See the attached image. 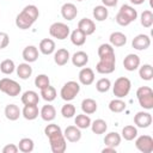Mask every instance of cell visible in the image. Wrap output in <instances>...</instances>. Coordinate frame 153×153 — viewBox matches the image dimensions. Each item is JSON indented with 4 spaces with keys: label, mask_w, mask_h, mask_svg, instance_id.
Wrapping results in <instances>:
<instances>
[{
    "label": "cell",
    "mask_w": 153,
    "mask_h": 153,
    "mask_svg": "<svg viewBox=\"0 0 153 153\" xmlns=\"http://www.w3.org/2000/svg\"><path fill=\"white\" fill-rule=\"evenodd\" d=\"M99 62L96 66V71L100 74H110L116 68V56L115 50L111 44L104 43L98 48Z\"/></svg>",
    "instance_id": "cell-1"
},
{
    "label": "cell",
    "mask_w": 153,
    "mask_h": 153,
    "mask_svg": "<svg viewBox=\"0 0 153 153\" xmlns=\"http://www.w3.org/2000/svg\"><path fill=\"white\" fill-rule=\"evenodd\" d=\"M38 16H39V11L37 8V6L27 5L16 17V25H17V27H19L22 30L30 29L32 26V24L37 20Z\"/></svg>",
    "instance_id": "cell-2"
},
{
    "label": "cell",
    "mask_w": 153,
    "mask_h": 153,
    "mask_svg": "<svg viewBox=\"0 0 153 153\" xmlns=\"http://www.w3.org/2000/svg\"><path fill=\"white\" fill-rule=\"evenodd\" d=\"M136 97L141 108L146 110L153 109V90L149 86H141L136 90Z\"/></svg>",
    "instance_id": "cell-3"
},
{
    "label": "cell",
    "mask_w": 153,
    "mask_h": 153,
    "mask_svg": "<svg viewBox=\"0 0 153 153\" xmlns=\"http://www.w3.org/2000/svg\"><path fill=\"white\" fill-rule=\"evenodd\" d=\"M131 88V82L126 76H120L115 80V84L112 86V92L116 98H124L128 96Z\"/></svg>",
    "instance_id": "cell-4"
},
{
    "label": "cell",
    "mask_w": 153,
    "mask_h": 153,
    "mask_svg": "<svg viewBox=\"0 0 153 153\" xmlns=\"http://www.w3.org/2000/svg\"><path fill=\"white\" fill-rule=\"evenodd\" d=\"M0 91L10 97H16L22 92V86L13 79L2 78L0 80Z\"/></svg>",
    "instance_id": "cell-5"
},
{
    "label": "cell",
    "mask_w": 153,
    "mask_h": 153,
    "mask_svg": "<svg viewBox=\"0 0 153 153\" xmlns=\"http://www.w3.org/2000/svg\"><path fill=\"white\" fill-rule=\"evenodd\" d=\"M79 92H80V85H79V82L71 80V81H67L62 86V88L60 91V96H61V98L63 100L71 102V100H73L78 96Z\"/></svg>",
    "instance_id": "cell-6"
},
{
    "label": "cell",
    "mask_w": 153,
    "mask_h": 153,
    "mask_svg": "<svg viewBox=\"0 0 153 153\" xmlns=\"http://www.w3.org/2000/svg\"><path fill=\"white\" fill-rule=\"evenodd\" d=\"M49 139V143H50V148L53 153H63L67 148V142L66 139L63 136L62 131L55 133L50 136H48Z\"/></svg>",
    "instance_id": "cell-7"
},
{
    "label": "cell",
    "mask_w": 153,
    "mask_h": 153,
    "mask_svg": "<svg viewBox=\"0 0 153 153\" xmlns=\"http://www.w3.org/2000/svg\"><path fill=\"white\" fill-rule=\"evenodd\" d=\"M69 32H71L69 26L61 22H55L49 27L50 36L54 38H57V39H66L69 36Z\"/></svg>",
    "instance_id": "cell-8"
},
{
    "label": "cell",
    "mask_w": 153,
    "mask_h": 153,
    "mask_svg": "<svg viewBox=\"0 0 153 153\" xmlns=\"http://www.w3.org/2000/svg\"><path fill=\"white\" fill-rule=\"evenodd\" d=\"M135 147L142 153L153 152V137L149 135H141L135 140Z\"/></svg>",
    "instance_id": "cell-9"
},
{
    "label": "cell",
    "mask_w": 153,
    "mask_h": 153,
    "mask_svg": "<svg viewBox=\"0 0 153 153\" xmlns=\"http://www.w3.org/2000/svg\"><path fill=\"white\" fill-rule=\"evenodd\" d=\"M134 123L139 128H148L152 124V115L147 111H139L134 116Z\"/></svg>",
    "instance_id": "cell-10"
},
{
    "label": "cell",
    "mask_w": 153,
    "mask_h": 153,
    "mask_svg": "<svg viewBox=\"0 0 153 153\" xmlns=\"http://www.w3.org/2000/svg\"><path fill=\"white\" fill-rule=\"evenodd\" d=\"M131 45L136 50H146L151 45V38H149L148 35L140 33V35H137V36H135L133 38Z\"/></svg>",
    "instance_id": "cell-11"
},
{
    "label": "cell",
    "mask_w": 153,
    "mask_h": 153,
    "mask_svg": "<svg viewBox=\"0 0 153 153\" xmlns=\"http://www.w3.org/2000/svg\"><path fill=\"white\" fill-rule=\"evenodd\" d=\"M63 136H65L66 141L78 142L81 139V131L76 126H68L63 131Z\"/></svg>",
    "instance_id": "cell-12"
},
{
    "label": "cell",
    "mask_w": 153,
    "mask_h": 153,
    "mask_svg": "<svg viewBox=\"0 0 153 153\" xmlns=\"http://www.w3.org/2000/svg\"><path fill=\"white\" fill-rule=\"evenodd\" d=\"M78 29L81 32H84L86 36H90L96 31V24L90 18H82L78 23Z\"/></svg>",
    "instance_id": "cell-13"
},
{
    "label": "cell",
    "mask_w": 153,
    "mask_h": 153,
    "mask_svg": "<svg viewBox=\"0 0 153 153\" xmlns=\"http://www.w3.org/2000/svg\"><path fill=\"white\" fill-rule=\"evenodd\" d=\"M123 66L127 71L134 72L140 67V57L136 54H128L123 60Z\"/></svg>",
    "instance_id": "cell-14"
},
{
    "label": "cell",
    "mask_w": 153,
    "mask_h": 153,
    "mask_svg": "<svg viewBox=\"0 0 153 153\" xmlns=\"http://www.w3.org/2000/svg\"><path fill=\"white\" fill-rule=\"evenodd\" d=\"M78 14V8L72 2H66L61 7V16L67 20H73Z\"/></svg>",
    "instance_id": "cell-15"
},
{
    "label": "cell",
    "mask_w": 153,
    "mask_h": 153,
    "mask_svg": "<svg viewBox=\"0 0 153 153\" xmlns=\"http://www.w3.org/2000/svg\"><path fill=\"white\" fill-rule=\"evenodd\" d=\"M79 81L80 84L88 86L94 81V72L93 69L88 68V67H84L81 68V71L79 72Z\"/></svg>",
    "instance_id": "cell-16"
},
{
    "label": "cell",
    "mask_w": 153,
    "mask_h": 153,
    "mask_svg": "<svg viewBox=\"0 0 153 153\" xmlns=\"http://www.w3.org/2000/svg\"><path fill=\"white\" fill-rule=\"evenodd\" d=\"M71 59L69 51L65 48H60L54 53V61L57 66H65Z\"/></svg>",
    "instance_id": "cell-17"
},
{
    "label": "cell",
    "mask_w": 153,
    "mask_h": 153,
    "mask_svg": "<svg viewBox=\"0 0 153 153\" xmlns=\"http://www.w3.org/2000/svg\"><path fill=\"white\" fill-rule=\"evenodd\" d=\"M22 55H23V59L25 60V62H27V63L35 62L38 59V49L35 45H27L24 48Z\"/></svg>",
    "instance_id": "cell-18"
},
{
    "label": "cell",
    "mask_w": 153,
    "mask_h": 153,
    "mask_svg": "<svg viewBox=\"0 0 153 153\" xmlns=\"http://www.w3.org/2000/svg\"><path fill=\"white\" fill-rule=\"evenodd\" d=\"M22 115L24 116L25 120H29V121H32V120H36L39 115V111H38V106L37 104H30V105H24L23 110H22Z\"/></svg>",
    "instance_id": "cell-19"
},
{
    "label": "cell",
    "mask_w": 153,
    "mask_h": 153,
    "mask_svg": "<svg viewBox=\"0 0 153 153\" xmlns=\"http://www.w3.org/2000/svg\"><path fill=\"white\" fill-rule=\"evenodd\" d=\"M22 115V111L16 104H7L5 108V116L10 121H17Z\"/></svg>",
    "instance_id": "cell-20"
},
{
    "label": "cell",
    "mask_w": 153,
    "mask_h": 153,
    "mask_svg": "<svg viewBox=\"0 0 153 153\" xmlns=\"http://www.w3.org/2000/svg\"><path fill=\"white\" fill-rule=\"evenodd\" d=\"M38 49L44 55H50L55 51V42L51 38H44L39 42Z\"/></svg>",
    "instance_id": "cell-21"
},
{
    "label": "cell",
    "mask_w": 153,
    "mask_h": 153,
    "mask_svg": "<svg viewBox=\"0 0 153 153\" xmlns=\"http://www.w3.org/2000/svg\"><path fill=\"white\" fill-rule=\"evenodd\" d=\"M71 60H72V63L75 67H84L88 62V55L85 51L79 50V51H76V53L73 54V56L71 57Z\"/></svg>",
    "instance_id": "cell-22"
},
{
    "label": "cell",
    "mask_w": 153,
    "mask_h": 153,
    "mask_svg": "<svg viewBox=\"0 0 153 153\" xmlns=\"http://www.w3.org/2000/svg\"><path fill=\"white\" fill-rule=\"evenodd\" d=\"M22 103L24 105H30V104H38L39 102V96L37 92L32 91V90H29V91H25L23 94H22V98H20Z\"/></svg>",
    "instance_id": "cell-23"
},
{
    "label": "cell",
    "mask_w": 153,
    "mask_h": 153,
    "mask_svg": "<svg viewBox=\"0 0 153 153\" xmlns=\"http://www.w3.org/2000/svg\"><path fill=\"white\" fill-rule=\"evenodd\" d=\"M109 41H110V44L112 47H123L127 43V36L123 32L115 31L110 35Z\"/></svg>",
    "instance_id": "cell-24"
},
{
    "label": "cell",
    "mask_w": 153,
    "mask_h": 153,
    "mask_svg": "<svg viewBox=\"0 0 153 153\" xmlns=\"http://www.w3.org/2000/svg\"><path fill=\"white\" fill-rule=\"evenodd\" d=\"M39 115L42 117L43 121H47V122H50L53 121L55 117H56V110L53 105L50 104H47V105H43L41 111H39Z\"/></svg>",
    "instance_id": "cell-25"
},
{
    "label": "cell",
    "mask_w": 153,
    "mask_h": 153,
    "mask_svg": "<svg viewBox=\"0 0 153 153\" xmlns=\"http://www.w3.org/2000/svg\"><path fill=\"white\" fill-rule=\"evenodd\" d=\"M16 71H17V75L23 79V80H26L31 76L32 74V67L30 66V63L27 62H24V63H19V66L16 67Z\"/></svg>",
    "instance_id": "cell-26"
},
{
    "label": "cell",
    "mask_w": 153,
    "mask_h": 153,
    "mask_svg": "<svg viewBox=\"0 0 153 153\" xmlns=\"http://www.w3.org/2000/svg\"><path fill=\"white\" fill-rule=\"evenodd\" d=\"M97 102L92 98H85L82 102H81V110L84 114L86 115H92L97 111Z\"/></svg>",
    "instance_id": "cell-27"
},
{
    "label": "cell",
    "mask_w": 153,
    "mask_h": 153,
    "mask_svg": "<svg viewBox=\"0 0 153 153\" xmlns=\"http://www.w3.org/2000/svg\"><path fill=\"white\" fill-rule=\"evenodd\" d=\"M121 140H122V137H121V135H120L118 133H116V131H110V133H108V134L105 135V137H104V143H105V146L116 148V147L121 143Z\"/></svg>",
    "instance_id": "cell-28"
},
{
    "label": "cell",
    "mask_w": 153,
    "mask_h": 153,
    "mask_svg": "<svg viewBox=\"0 0 153 153\" xmlns=\"http://www.w3.org/2000/svg\"><path fill=\"white\" fill-rule=\"evenodd\" d=\"M91 129L92 131L96 134V135H100V134H104L108 129V124L102 118H98V120H94L93 122H91Z\"/></svg>",
    "instance_id": "cell-29"
},
{
    "label": "cell",
    "mask_w": 153,
    "mask_h": 153,
    "mask_svg": "<svg viewBox=\"0 0 153 153\" xmlns=\"http://www.w3.org/2000/svg\"><path fill=\"white\" fill-rule=\"evenodd\" d=\"M71 41H72V43H73L74 45L81 47V45H84L85 42H86V35H85L84 32H81L79 29H75V30H73L72 33H71Z\"/></svg>",
    "instance_id": "cell-30"
},
{
    "label": "cell",
    "mask_w": 153,
    "mask_h": 153,
    "mask_svg": "<svg viewBox=\"0 0 153 153\" xmlns=\"http://www.w3.org/2000/svg\"><path fill=\"white\" fill-rule=\"evenodd\" d=\"M92 14H93V18H94L96 20L103 22V20H105V19L108 18L109 11H108V8H106L104 5H98V6H96V7L93 8Z\"/></svg>",
    "instance_id": "cell-31"
},
{
    "label": "cell",
    "mask_w": 153,
    "mask_h": 153,
    "mask_svg": "<svg viewBox=\"0 0 153 153\" xmlns=\"http://www.w3.org/2000/svg\"><path fill=\"white\" fill-rule=\"evenodd\" d=\"M91 118L88 117V115L86 114H80L76 115V117L74 118V123L79 129H87L91 126Z\"/></svg>",
    "instance_id": "cell-32"
},
{
    "label": "cell",
    "mask_w": 153,
    "mask_h": 153,
    "mask_svg": "<svg viewBox=\"0 0 153 153\" xmlns=\"http://www.w3.org/2000/svg\"><path fill=\"white\" fill-rule=\"evenodd\" d=\"M118 12L122 13L124 17H127L130 22H134L137 18V11L130 5H122Z\"/></svg>",
    "instance_id": "cell-33"
},
{
    "label": "cell",
    "mask_w": 153,
    "mask_h": 153,
    "mask_svg": "<svg viewBox=\"0 0 153 153\" xmlns=\"http://www.w3.org/2000/svg\"><path fill=\"white\" fill-rule=\"evenodd\" d=\"M33 147H35L33 140L30 139V137H23V139H20V141L18 143V148L23 153H30V152H32L33 151Z\"/></svg>",
    "instance_id": "cell-34"
},
{
    "label": "cell",
    "mask_w": 153,
    "mask_h": 153,
    "mask_svg": "<svg viewBox=\"0 0 153 153\" xmlns=\"http://www.w3.org/2000/svg\"><path fill=\"white\" fill-rule=\"evenodd\" d=\"M137 136V128L135 126H126L122 129V137L127 141H131Z\"/></svg>",
    "instance_id": "cell-35"
},
{
    "label": "cell",
    "mask_w": 153,
    "mask_h": 153,
    "mask_svg": "<svg viewBox=\"0 0 153 153\" xmlns=\"http://www.w3.org/2000/svg\"><path fill=\"white\" fill-rule=\"evenodd\" d=\"M41 96H42V98L45 100V102H53L55 98H56V96H57V93H56V90H55V87H53V86H50V85H48L47 87H44V88H42L41 90Z\"/></svg>",
    "instance_id": "cell-36"
},
{
    "label": "cell",
    "mask_w": 153,
    "mask_h": 153,
    "mask_svg": "<svg viewBox=\"0 0 153 153\" xmlns=\"http://www.w3.org/2000/svg\"><path fill=\"white\" fill-rule=\"evenodd\" d=\"M139 75L142 80H146V81L152 80V78H153V67L148 63L142 65L139 69Z\"/></svg>",
    "instance_id": "cell-37"
},
{
    "label": "cell",
    "mask_w": 153,
    "mask_h": 153,
    "mask_svg": "<svg viewBox=\"0 0 153 153\" xmlns=\"http://www.w3.org/2000/svg\"><path fill=\"white\" fill-rule=\"evenodd\" d=\"M126 102L122 100V98H116V99H112L110 103H109V109L110 111L112 112H122L123 110H126Z\"/></svg>",
    "instance_id": "cell-38"
},
{
    "label": "cell",
    "mask_w": 153,
    "mask_h": 153,
    "mask_svg": "<svg viewBox=\"0 0 153 153\" xmlns=\"http://www.w3.org/2000/svg\"><path fill=\"white\" fill-rule=\"evenodd\" d=\"M140 23L143 27H151L153 25V13L149 10H145L140 16Z\"/></svg>",
    "instance_id": "cell-39"
},
{
    "label": "cell",
    "mask_w": 153,
    "mask_h": 153,
    "mask_svg": "<svg viewBox=\"0 0 153 153\" xmlns=\"http://www.w3.org/2000/svg\"><path fill=\"white\" fill-rule=\"evenodd\" d=\"M14 69H16V65H14L13 60H11V59H6L0 63V71L6 75L12 74L14 72Z\"/></svg>",
    "instance_id": "cell-40"
},
{
    "label": "cell",
    "mask_w": 153,
    "mask_h": 153,
    "mask_svg": "<svg viewBox=\"0 0 153 153\" xmlns=\"http://www.w3.org/2000/svg\"><path fill=\"white\" fill-rule=\"evenodd\" d=\"M110 87H111V81L108 78H102L96 82V90L100 93L108 92L110 90Z\"/></svg>",
    "instance_id": "cell-41"
},
{
    "label": "cell",
    "mask_w": 153,
    "mask_h": 153,
    "mask_svg": "<svg viewBox=\"0 0 153 153\" xmlns=\"http://www.w3.org/2000/svg\"><path fill=\"white\" fill-rule=\"evenodd\" d=\"M48 85H50V80H49V76L48 75H45V74H38L35 78V86L38 87L39 90L47 87Z\"/></svg>",
    "instance_id": "cell-42"
},
{
    "label": "cell",
    "mask_w": 153,
    "mask_h": 153,
    "mask_svg": "<svg viewBox=\"0 0 153 153\" xmlns=\"http://www.w3.org/2000/svg\"><path fill=\"white\" fill-rule=\"evenodd\" d=\"M61 115L65 118H72L75 115V106L71 103H66L62 108H61Z\"/></svg>",
    "instance_id": "cell-43"
},
{
    "label": "cell",
    "mask_w": 153,
    "mask_h": 153,
    "mask_svg": "<svg viewBox=\"0 0 153 153\" xmlns=\"http://www.w3.org/2000/svg\"><path fill=\"white\" fill-rule=\"evenodd\" d=\"M59 131H62V130H61V128H60L57 124H55V123H50V124H48V126L44 128V134H45L47 137L50 136V135H53V134H55V133H59Z\"/></svg>",
    "instance_id": "cell-44"
},
{
    "label": "cell",
    "mask_w": 153,
    "mask_h": 153,
    "mask_svg": "<svg viewBox=\"0 0 153 153\" xmlns=\"http://www.w3.org/2000/svg\"><path fill=\"white\" fill-rule=\"evenodd\" d=\"M115 20H116V23H117L118 25H121V26H128V25L131 23L127 17H124V16H123L122 13H120V12L116 14Z\"/></svg>",
    "instance_id": "cell-45"
},
{
    "label": "cell",
    "mask_w": 153,
    "mask_h": 153,
    "mask_svg": "<svg viewBox=\"0 0 153 153\" xmlns=\"http://www.w3.org/2000/svg\"><path fill=\"white\" fill-rule=\"evenodd\" d=\"M10 43V36L6 32H0V49H4Z\"/></svg>",
    "instance_id": "cell-46"
},
{
    "label": "cell",
    "mask_w": 153,
    "mask_h": 153,
    "mask_svg": "<svg viewBox=\"0 0 153 153\" xmlns=\"http://www.w3.org/2000/svg\"><path fill=\"white\" fill-rule=\"evenodd\" d=\"M18 151H19V148L14 143H8L2 148V153H17Z\"/></svg>",
    "instance_id": "cell-47"
},
{
    "label": "cell",
    "mask_w": 153,
    "mask_h": 153,
    "mask_svg": "<svg viewBox=\"0 0 153 153\" xmlns=\"http://www.w3.org/2000/svg\"><path fill=\"white\" fill-rule=\"evenodd\" d=\"M102 2L105 7H114V6L117 5L118 0H102Z\"/></svg>",
    "instance_id": "cell-48"
},
{
    "label": "cell",
    "mask_w": 153,
    "mask_h": 153,
    "mask_svg": "<svg viewBox=\"0 0 153 153\" xmlns=\"http://www.w3.org/2000/svg\"><path fill=\"white\" fill-rule=\"evenodd\" d=\"M103 153H116V148L114 147H109V146H105L103 149H102Z\"/></svg>",
    "instance_id": "cell-49"
},
{
    "label": "cell",
    "mask_w": 153,
    "mask_h": 153,
    "mask_svg": "<svg viewBox=\"0 0 153 153\" xmlns=\"http://www.w3.org/2000/svg\"><path fill=\"white\" fill-rule=\"evenodd\" d=\"M146 0H130V2L131 4H134V5H141V4H143Z\"/></svg>",
    "instance_id": "cell-50"
},
{
    "label": "cell",
    "mask_w": 153,
    "mask_h": 153,
    "mask_svg": "<svg viewBox=\"0 0 153 153\" xmlns=\"http://www.w3.org/2000/svg\"><path fill=\"white\" fill-rule=\"evenodd\" d=\"M76 1H82V0H76Z\"/></svg>",
    "instance_id": "cell-51"
}]
</instances>
